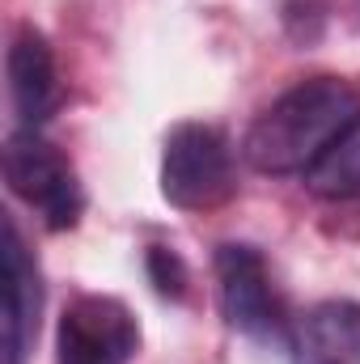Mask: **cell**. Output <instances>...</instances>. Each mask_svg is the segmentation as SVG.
I'll use <instances>...</instances> for the list:
<instances>
[{
    "mask_svg": "<svg viewBox=\"0 0 360 364\" xmlns=\"http://www.w3.org/2000/svg\"><path fill=\"white\" fill-rule=\"evenodd\" d=\"M360 123V93L339 77H309L246 127L242 157L259 174H305Z\"/></svg>",
    "mask_w": 360,
    "mask_h": 364,
    "instance_id": "cell-1",
    "label": "cell"
},
{
    "mask_svg": "<svg viewBox=\"0 0 360 364\" xmlns=\"http://www.w3.org/2000/svg\"><path fill=\"white\" fill-rule=\"evenodd\" d=\"M162 195L182 212H208L233 195V153L212 123H179L166 136Z\"/></svg>",
    "mask_w": 360,
    "mask_h": 364,
    "instance_id": "cell-2",
    "label": "cell"
},
{
    "mask_svg": "<svg viewBox=\"0 0 360 364\" xmlns=\"http://www.w3.org/2000/svg\"><path fill=\"white\" fill-rule=\"evenodd\" d=\"M4 182L55 233L73 229L85 212V191L77 182V170L64 161V153L55 144H47L30 127L13 132L9 144H4Z\"/></svg>",
    "mask_w": 360,
    "mask_h": 364,
    "instance_id": "cell-3",
    "label": "cell"
},
{
    "mask_svg": "<svg viewBox=\"0 0 360 364\" xmlns=\"http://www.w3.org/2000/svg\"><path fill=\"white\" fill-rule=\"evenodd\" d=\"M216 292H221V314L233 331L275 343L288 331L280 292L271 284V272L255 246H221L216 250Z\"/></svg>",
    "mask_w": 360,
    "mask_h": 364,
    "instance_id": "cell-4",
    "label": "cell"
},
{
    "mask_svg": "<svg viewBox=\"0 0 360 364\" xmlns=\"http://www.w3.org/2000/svg\"><path fill=\"white\" fill-rule=\"evenodd\" d=\"M136 348V318L115 296H77L60 318V364H127Z\"/></svg>",
    "mask_w": 360,
    "mask_h": 364,
    "instance_id": "cell-5",
    "label": "cell"
},
{
    "mask_svg": "<svg viewBox=\"0 0 360 364\" xmlns=\"http://www.w3.org/2000/svg\"><path fill=\"white\" fill-rule=\"evenodd\" d=\"M0 292H4V309H0V360L4 364H26L34 335H38V309H43V284L38 267L17 233L13 220H4L0 233Z\"/></svg>",
    "mask_w": 360,
    "mask_h": 364,
    "instance_id": "cell-6",
    "label": "cell"
},
{
    "mask_svg": "<svg viewBox=\"0 0 360 364\" xmlns=\"http://www.w3.org/2000/svg\"><path fill=\"white\" fill-rule=\"evenodd\" d=\"M9 97H13L21 127H30V132H38L60 106V81H55L51 47L30 26L17 30V38L9 47Z\"/></svg>",
    "mask_w": 360,
    "mask_h": 364,
    "instance_id": "cell-7",
    "label": "cell"
},
{
    "mask_svg": "<svg viewBox=\"0 0 360 364\" xmlns=\"http://www.w3.org/2000/svg\"><path fill=\"white\" fill-rule=\"evenodd\" d=\"M292 364H360V305L322 301L292 326Z\"/></svg>",
    "mask_w": 360,
    "mask_h": 364,
    "instance_id": "cell-8",
    "label": "cell"
},
{
    "mask_svg": "<svg viewBox=\"0 0 360 364\" xmlns=\"http://www.w3.org/2000/svg\"><path fill=\"white\" fill-rule=\"evenodd\" d=\"M305 186L322 199H352L360 195V123L331 144V153L305 170Z\"/></svg>",
    "mask_w": 360,
    "mask_h": 364,
    "instance_id": "cell-9",
    "label": "cell"
},
{
    "mask_svg": "<svg viewBox=\"0 0 360 364\" xmlns=\"http://www.w3.org/2000/svg\"><path fill=\"white\" fill-rule=\"evenodd\" d=\"M144 267H149V279H153V288H157L162 296H182V288H186V267H182V259L174 250L153 246L149 259H144Z\"/></svg>",
    "mask_w": 360,
    "mask_h": 364,
    "instance_id": "cell-10",
    "label": "cell"
}]
</instances>
